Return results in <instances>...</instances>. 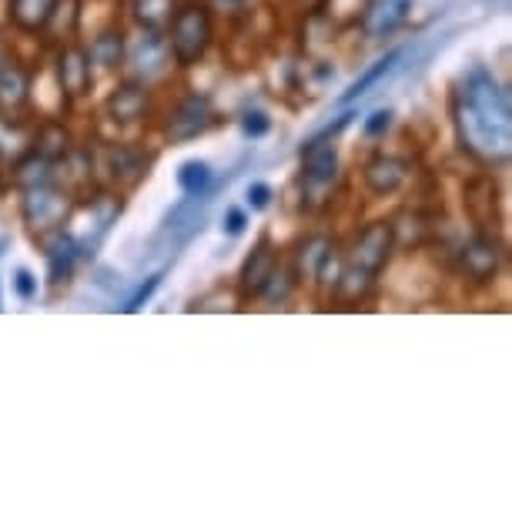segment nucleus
Returning <instances> with one entry per match:
<instances>
[{
    "label": "nucleus",
    "instance_id": "f257e3e1",
    "mask_svg": "<svg viewBox=\"0 0 512 512\" xmlns=\"http://www.w3.org/2000/svg\"><path fill=\"white\" fill-rule=\"evenodd\" d=\"M452 124L459 148L482 164H502L512 151V104L509 91L489 67L462 74L452 94Z\"/></svg>",
    "mask_w": 512,
    "mask_h": 512
},
{
    "label": "nucleus",
    "instance_id": "f03ea898",
    "mask_svg": "<svg viewBox=\"0 0 512 512\" xmlns=\"http://www.w3.org/2000/svg\"><path fill=\"white\" fill-rule=\"evenodd\" d=\"M168 47L178 67H195L205 61L211 41H215V21L211 11L198 0H185L168 17Z\"/></svg>",
    "mask_w": 512,
    "mask_h": 512
},
{
    "label": "nucleus",
    "instance_id": "7ed1b4c3",
    "mask_svg": "<svg viewBox=\"0 0 512 512\" xmlns=\"http://www.w3.org/2000/svg\"><path fill=\"white\" fill-rule=\"evenodd\" d=\"M67 215H71V191L54 185V181H44V185L24 188L21 198V218L24 225L34 231L37 238L47 235V231L64 228Z\"/></svg>",
    "mask_w": 512,
    "mask_h": 512
},
{
    "label": "nucleus",
    "instance_id": "20e7f679",
    "mask_svg": "<svg viewBox=\"0 0 512 512\" xmlns=\"http://www.w3.org/2000/svg\"><path fill=\"white\" fill-rule=\"evenodd\" d=\"M395 241H399V235H395L392 221H372V225H365L359 235H355L352 248L345 251V265L379 278L382 268L389 265Z\"/></svg>",
    "mask_w": 512,
    "mask_h": 512
},
{
    "label": "nucleus",
    "instance_id": "39448f33",
    "mask_svg": "<svg viewBox=\"0 0 512 512\" xmlns=\"http://www.w3.org/2000/svg\"><path fill=\"white\" fill-rule=\"evenodd\" d=\"M211 128H215V104H211V98L208 94H188L168 118L164 134H168L171 144H188L201 138V134H208Z\"/></svg>",
    "mask_w": 512,
    "mask_h": 512
},
{
    "label": "nucleus",
    "instance_id": "423d86ee",
    "mask_svg": "<svg viewBox=\"0 0 512 512\" xmlns=\"http://www.w3.org/2000/svg\"><path fill=\"white\" fill-rule=\"evenodd\" d=\"M456 262H459V272L466 275L469 282L486 285L502 268V245L492 235H486V231H479V235H472L466 245L459 248Z\"/></svg>",
    "mask_w": 512,
    "mask_h": 512
},
{
    "label": "nucleus",
    "instance_id": "0eeeda50",
    "mask_svg": "<svg viewBox=\"0 0 512 512\" xmlns=\"http://www.w3.org/2000/svg\"><path fill=\"white\" fill-rule=\"evenodd\" d=\"M44 245V258H47V278L51 285H61V282H71L74 278V268L81 262V245L71 231L57 228V231H47V235L37 238Z\"/></svg>",
    "mask_w": 512,
    "mask_h": 512
},
{
    "label": "nucleus",
    "instance_id": "6e6552de",
    "mask_svg": "<svg viewBox=\"0 0 512 512\" xmlns=\"http://www.w3.org/2000/svg\"><path fill=\"white\" fill-rule=\"evenodd\" d=\"M409 161L405 158H395V154H375V158L362 168V178H365V188L372 195H399V191L409 185Z\"/></svg>",
    "mask_w": 512,
    "mask_h": 512
},
{
    "label": "nucleus",
    "instance_id": "1a4fd4ad",
    "mask_svg": "<svg viewBox=\"0 0 512 512\" xmlns=\"http://www.w3.org/2000/svg\"><path fill=\"white\" fill-rule=\"evenodd\" d=\"M278 265H282V262H278V248H272V241L262 238L255 248L248 251L245 265H241V275H238L241 295H245V298H262V292L268 288V282H272Z\"/></svg>",
    "mask_w": 512,
    "mask_h": 512
},
{
    "label": "nucleus",
    "instance_id": "9d476101",
    "mask_svg": "<svg viewBox=\"0 0 512 512\" xmlns=\"http://www.w3.org/2000/svg\"><path fill=\"white\" fill-rule=\"evenodd\" d=\"M104 111H108V118L114 124H121V128H128V124H138L148 118L151 111V94L144 88L141 81H124L118 84L108 101H104Z\"/></svg>",
    "mask_w": 512,
    "mask_h": 512
},
{
    "label": "nucleus",
    "instance_id": "9b49d317",
    "mask_svg": "<svg viewBox=\"0 0 512 512\" xmlns=\"http://www.w3.org/2000/svg\"><path fill=\"white\" fill-rule=\"evenodd\" d=\"M415 0H369L362 11V31L372 41H382V37H392L399 27L409 21Z\"/></svg>",
    "mask_w": 512,
    "mask_h": 512
},
{
    "label": "nucleus",
    "instance_id": "f8f14e48",
    "mask_svg": "<svg viewBox=\"0 0 512 512\" xmlns=\"http://www.w3.org/2000/svg\"><path fill=\"white\" fill-rule=\"evenodd\" d=\"M57 84L61 91L67 94L71 101L84 98L94 84V74H91V61H88V51L77 44H67L61 54H57Z\"/></svg>",
    "mask_w": 512,
    "mask_h": 512
},
{
    "label": "nucleus",
    "instance_id": "ddd939ff",
    "mask_svg": "<svg viewBox=\"0 0 512 512\" xmlns=\"http://www.w3.org/2000/svg\"><path fill=\"white\" fill-rule=\"evenodd\" d=\"M338 178V148L332 141L308 138L302 148V181L312 188H328Z\"/></svg>",
    "mask_w": 512,
    "mask_h": 512
},
{
    "label": "nucleus",
    "instance_id": "4468645a",
    "mask_svg": "<svg viewBox=\"0 0 512 512\" xmlns=\"http://www.w3.org/2000/svg\"><path fill=\"white\" fill-rule=\"evenodd\" d=\"M148 164H151L148 154L131 148V144H111V148L104 151V168H108L111 181H118L124 188L141 185L144 175H148Z\"/></svg>",
    "mask_w": 512,
    "mask_h": 512
},
{
    "label": "nucleus",
    "instance_id": "2eb2a0df",
    "mask_svg": "<svg viewBox=\"0 0 512 512\" xmlns=\"http://www.w3.org/2000/svg\"><path fill=\"white\" fill-rule=\"evenodd\" d=\"M118 218H121V198H114V195L91 198V231L81 238L74 235L77 245H81V258H91L94 251L101 248V241L108 238V231L114 225H118Z\"/></svg>",
    "mask_w": 512,
    "mask_h": 512
},
{
    "label": "nucleus",
    "instance_id": "dca6fc26",
    "mask_svg": "<svg viewBox=\"0 0 512 512\" xmlns=\"http://www.w3.org/2000/svg\"><path fill=\"white\" fill-rule=\"evenodd\" d=\"M128 57H131V67H134V74H138V81L141 77L144 81H151V77H161L164 71H168L171 47L158 31H144V37L134 44V51Z\"/></svg>",
    "mask_w": 512,
    "mask_h": 512
},
{
    "label": "nucleus",
    "instance_id": "f3484780",
    "mask_svg": "<svg viewBox=\"0 0 512 512\" xmlns=\"http://www.w3.org/2000/svg\"><path fill=\"white\" fill-rule=\"evenodd\" d=\"M205 195H188L181 205H175L164 215V235H171L178 245H185L188 238H195L205 228Z\"/></svg>",
    "mask_w": 512,
    "mask_h": 512
},
{
    "label": "nucleus",
    "instance_id": "a211bd4d",
    "mask_svg": "<svg viewBox=\"0 0 512 512\" xmlns=\"http://www.w3.org/2000/svg\"><path fill=\"white\" fill-rule=\"evenodd\" d=\"M57 11H61V0H11L7 4L14 27H21L24 34H41L44 27H51Z\"/></svg>",
    "mask_w": 512,
    "mask_h": 512
},
{
    "label": "nucleus",
    "instance_id": "6ab92c4d",
    "mask_svg": "<svg viewBox=\"0 0 512 512\" xmlns=\"http://www.w3.org/2000/svg\"><path fill=\"white\" fill-rule=\"evenodd\" d=\"M27 98H31V74L21 64L4 61V67H0V108L17 111L24 108Z\"/></svg>",
    "mask_w": 512,
    "mask_h": 512
},
{
    "label": "nucleus",
    "instance_id": "aec40b11",
    "mask_svg": "<svg viewBox=\"0 0 512 512\" xmlns=\"http://www.w3.org/2000/svg\"><path fill=\"white\" fill-rule=\"evenodd\" d=\"M124 54H128V47H124V31L121 27H104V31L91 41L88 61L98 64L101 71H114V67L124 64Z\"/></svg>",
    "mask_w": 512,
    "mask_h": 512
},
{
    "label": "nucleus",
    "instance_id": "412c9836",
    "mask_svg": "<svg viewBox=\"0 0 512 512\" xmlns=\"http://www.w3.org/2000/svg\"><path fill=\"white\" fill-rule=\"evenodd\" d=\"M402 57H405V51H402V47H395V51H389V54H385V57H379V61H375V64L369 67V71L362 74V77H355V81L349 84V91H345V94H342V98H338V101H342V104H352V101H359L362 94H369V91L375 88V84L382 81V77H389V74L395 71V64H399Z\"/></svg>",
    "mask_w": 512,
    "mask_h": 512
},
{
    "label": "nucleus",
    "instance_id": "4be33fe9",
    "mask_svg": "<svg viewBox=\"0 0 512 512\" xmlns=\"http://www.w3.org/2000/svg\"><path fill=\"white\" fill-rule=\"evenodd\" d=\"M338 245L335 238H325V235H312L302 241V248H298V262H295V275L298 278H318V272H322L325 258L332 255Z\"/></svg>",
    "mask_w": 512,
    "mask_h": 512
},
{
    "label": "nucleus",
    "instance_id": "5701e85b",
    "mask_svg": "<svg viewBox=\"0 0 512 512\" xmlns=\"http://www.w3.org/2000/svg\"><path fill=\"white\" fill-rule=\"evenodd\" d=\"M31 148L37 154H44L47 161H64L67 158V151H71V134L64 131V124L61 121H44L41 128L34 131V138H31Z\"/></svg>",
    "mask_w": 512,
    "mask_h": 512
},
{
    "label": "nucleus",
    "instance_id": "b1692460",
    "mask_svg": "<svg viewBox=\"0 0 512 512\" xmlns=\"http://www.w3.org/2000/svg\"><path fill=\"white\" fill-rule=\"evenodd\" d=\"M14 185L17 188H34V185H44V181H54V161H47L44 154H37L34 148L21 154L14 161Z\"/></svg>",
    "mask_w": 512,
    "mask_h": 512
},
{
    "label": "nucleus",
    "instance_id": "393cba45",
    "mask_svg": "<svg viewBox=\"0 0 512 512\" xmlns=\"http://www.w3.org/2000/svg\"><path fill=\"white\" fill-rule=\"evenodd\" d=\"M31 138L34 134L21 121L0 114V161H17L21 154H27L31 151Z\"/></svg>",
    "mask_w": 512,
    "mask_h": 512
},
{
    "label": "nucleus",
    "instance_id": "a878e982",
    "mask_svg": "<svg viewBox=\"0 0 512 512\" xmlns=\"http://www.w3.org/2000/svg\"><path fill=\"white\" fill-rule=\"evenodd\" d=\"M175 181H178V188L185 191V195H208L211 181H215V171H211V164H208V161L188 158V161H181V164H178Z\"/></svg>",
    "mask_w": 512,
    "mask_h": 512
},
{
    "label": "nucleus",
    "instance_id": "bb28decb",
    "mask_svg": "<svg viewBox=\"0 0 512 512\" xmlns=\"http://www.w3.org/2000/svg\"><path fill=\"white\" fill-rule=\"evenodd\" d=\"M171 11H175V0H134V17L144 24V31H161Z\"/></svg>",
    "mask_w": 512,
    "mask_h": 512
},
{
    "label": "nucleus",
    "instance_id": "cd10ccee",
    "mask_svg": "<svg viewBox=\"0 0 512 512\" xmlns=\"http://www.w3.org/2000/svg\"><path fill=\"white\" fill-rule=\"evenodd\" d=\"M161 282H164V272H154V275H148V278H144V282L138 285V292H134V295L128 298V305H124V312H128V315L141 312V308L151 302V295H154V292H158V288H161Z\"/></svg>",
    "mask_w": 512,
    "mask_h": 512
},
{
    "label": "nucleus",
    "instance_id": "c85d7f7f",
    "mask_svg": "<svg viewBox=\"0 0 512 512\" xmlns=\"http://www.w3.org/2000/svg\"><path fill=\"white\" fill-rule=\"evenodd\" d=\"M241 131H245V138H265L268 131H272V118H268L265 111H245L241 114Z\"/></svg>",
    "mask_w": 512,
    "mask_h": 512
},
{
    "label": "nucleus",
    "instance_id": "c756f323",
    "mask_svg": "<svg viewBox=\"0 0 512 512\" xmlns=\"http://www.w3.org/2000/svg\"><path fill=\"white\" fill-rule=\"evenodd\" d=\"M272 198H275V191H272V185H265V181H251L245 188V205L251 211H265L272 205Z\"/></svg>",
    "mask_w": 512,
    "mask_h": 512
},
{
    "label": "nucleus",
    "instance_id": "7c9ffc66",
    "mask_svg": "<svg viewBox=\"0 0 512 512\" xmlns=\"http://www.w3.org/2000/svg\"><path fill=\"white\" fill-rule=\"evenodd\" d=\"M248 228V211L245 208H225V215H221V231H225L228 238H241Z\"/></svg>",
    "mask_w": 512,
    "mask_h": 512
},
{
    "label": "nucleus",
    "instance_id": "2f4dec72",
    "mask_svg": "<svg viewBox=\"0 0 512 512\" xmlns=\"http://www.w3.org/2000/svg\"><path fill=\"white\" fill-rule=\"evenodd\" d=\"M11 282H14V292L21 302H34L37 298V275L31 272V268H17Z\"/></svg>",
    "mask_w": 512,
    "mask_h": 512
},
{
    "label": "nucleus",
    "instance_id": "473e14b6",
    "mask_svg": "<svg viewBox=\"0 0 512 512\" xmlns=\"http://www.w3.org/2000/svg\"><path fill=\"white\" fill-rule=\"evenodd\" d=\"M392 118H395V114H392L389 108H379V111H372L369 118H365V124H362L365 138H382V134L392 128Z\"/></svg>",
    "mask_w": 512,
    "mask_h": 512
},
{
    "label": "nucleus",
    "instance_id": "72a5a7b5",
    "mask_svg": "<svg viewBox=\"0 0 512 512\" xmlns=\"http://www.w3.org/2000/svg\"><path fill=\"white\" fill-rule=\"evenodd\" d=\"M352 118H355L352 111L338 114V121H335V124H325V128H322V131H315L312 138H315V141H335L338 134H342V131H345V128H349V124H352Z\"/></svg>",
    "mask_w": 512,
    "mask_h": 512
},
{
    "label": "nucleus",
    "instance_id": "f704fd0d",
    "mask_svg": "<svg viewBox=\"0 0 512 512\" xmlns=\"http://www.w3.org/2000/svg\"><path fill=\"white\" fill-rule=\"evenodd\" d=\"M215 4H221L225 11H245V7H251L255 0H215Z\"/></svg>",
    "mask_w": 512,
    "mask_h": 512
},
{
    "label": "nucleus",
    "instance_id": "c9c22d12",
    "mask_svg": "<svg viewBox=\"0 0 512 512\" xmlns=\"http://www.w3.org/2000/svg\"><path fill=\"white\" fill-rule=\"evenodd\" d=\"M4 61H7V57H4V47H0V67H4Z\"/></svg>",
    "mask_w": 512,
    "mask_h": 512
},
{
    "label": "nucleus",
    "instance_id": "e433bc0d",
    "mask_svg": "<svg viewBox=\"0 0 512 512\" xmlns=\"http://www.w3.org/2000/svg\"><path fill=\"white\" fill-rule=\"evenodd\" d=\"M7 245V238H0V248H4Z\"/></svg>",
    "mask_w": 512,
    "mask_h": 512
}]
</instances>
